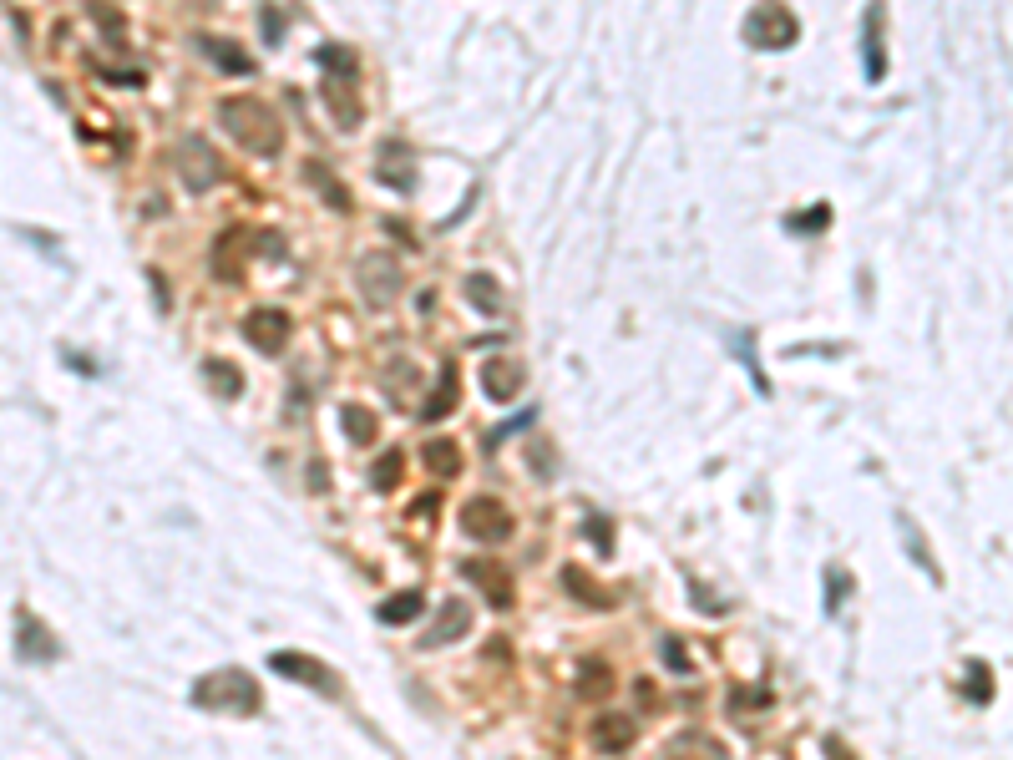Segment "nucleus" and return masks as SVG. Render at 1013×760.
<instances>
[{"label": "nucleus", "instance_id": "nucleus-1", "mask_svg": "<svg viewBox=\"0 0 1013 760\" xmlns=\"http://www.w3.org/2000/svg\"><path fill=\"white\" fill-rule=\"evenodd\" d=\"M218 122L228 127V137L239 142L254 158H279L284 152V127L274 117V107H264L259 97H228L218 102Z\"/></svg>", "mask_w": 1013, "mask_h": 760}, {"label": "nucleus", "instance_id": "nucleus-2", "mask_svg": "<svg viewBox=\"0 0 1013 760\" xmlns=\"http://www.w3.org/2000/svg\"><path fill=\"white\" fill-rule=\"evenodd\" d=\"M193 705L208 715H259V684L249 669L223 664L193 684Z\"/></svg>", "mask_w": 1013, "mask_h": 760}, {"label": "nucleus", "instance_id": "nucleus-3", "mask_svg": "<svg viewBox=\"0 0 1013 760\" xmlns=\"http://www.w3.org/2000/svg\"><path fill=\"white\" fill-rule=\"evenodd\" d=\"M796 36H801V26H796V16L781 6V0H760V6L750 11V21H745V41L755 51H781Z\"/></svg>", "mask_w": 1013, "mask_h": 760}, {"label": "nucleus", "instance_id": "nucleus-4", "mask_svg": "<svg viewBox=\"0 0 1013 760\" xmlns=\"http://www.w3.org/2000/svg\"><path fill=\"white\" fill-rule=\"evenodd\" d=\"M178 173H183L188 193H208V188L223 183V158H218V152H213L198 132H188V137L178 142Z\"/></svg>", "mask_w": 1013, "mask_h": 760}, {"label": "nucleus", "instance_id": "nucleus-5", "mask_svg": "<svg viewBox=\"0 0 1013 760\" xmlns=\"http://www.w3.org/2000/svg\"><path fill=\"white\" fill-rule=\"evenodd\" d=\"M461 532L477 543H507L512 538V512L497 497H466L461 507Z\"/></svg>", "mask_w": 1013, "mask_h": 760}, {"label": "nucleus", "instance_id": "nucleus-6", "mask_svg": "<svg viewBox=\"0 0 1013 760\" xmlns=\"http://www.w3.org/2000/svg\"><path fill=\"white\" fill-rule=\"evenodd\" d=\"M355 284H360L365 304H391L396 289H401V264L391 254H365L355 264Z\"/></svg>", "mask_w": 1013, "mask_h": 760}, {"label": "nucleus", "instance_id": "nucleus-7", "mask_svg": "<svg viewBox=\"0 0 1013 760\" xmlns=\"http://www.w3.org/2000/svg\"><path fill=\"white\" fill-rule=\"evenodd\" d=\"M269 669L274 674H284V679H294V684H309V690H320V695H340V679L315 659V654H294V649H279V654H269Z\"/></svg>", "mask_w": 1013, "mask_h": 760}, {"label": "nucleus", "instance_id": "nucleus-8", "mask_svg": "<svg viewBox=\"0 0 1013 760\" xmlns=\"http://www.w3.org/2000/svg\"><path fill=\"white\" fill-rule=\"evenodd\" d=\"M289 335H294V320L284 315V310H254L249 320H244V340L259 350V355H284V345H289Z\"/></svg>", "mask_w": 1013, "mask_h": 760}, {"label": "nucleus", "instance_id": "nucleus-9", "mask_svg": "<svg viewBox=\"0 0 1013 760\" xmlns=\"http://www.w3.org/2000/svg\"><path fill=\"white\" fill-rule=\"evenodd\" d=\"M466 624H472V608H466V598H446L436 608V624L421 634V649H446L466 634Z\"/></svg>", "mask_w": 1013, "mask_h": 760}, {"label": "nucleus", "instance_id": "nucleus-10", "mask_svg": "<svg viewBox=\"0 0 1013 760\" xmlns=\"http://www.w3.org/2000/svg\"><path fill=\"white\" fill-rule=\"evenodd\" d=\"M634 720L623 715V710H603V715H593V725H588V740L603 750V755H623L634 745Z\"/></svg>", "mask_w": 1013, "mask_h": 760}, {"label": "nucleus", "instance_id": "nucleus-11", "mask_svg": "<svg viewBox=\"0 0 1013 760\" xmlns=\"http://www.w3.org/2000/svg\"><path fill=\"white\" fill-rule=\"evenodd\" d=\"M461 573H466V578H472V583L487 593V603H492V608H507V603H512V573H507L502 563H492V558H472Z\"/></svg>", "mask_w": 1013, "mask_h": 760}, {"label": "nucleus", "instance_id": "nucleus-12", "mask_svg": "<svg viewBox=\"0 0 1013 760\" xmlns=\"http://www.w3.org/2000/svg\"><path fill=\"white\" fill-rule=\"evenodd\" d=\"M16 624H21V629H16V649H21L26 664H51V659L61 654V644H56V639L46 634V624H36L31 614H21Z\"/></svg>", "mask_w": 1013, "mask_h": 760}, {"label": "nucleus", "instance_id": "nucleus-13", "mask_svg": "<svg viewBox=\"0 0 1013 760\" xmlns=\"http://www.w3.org/2000/svg\"><path fill=\"white\" fill-rule=\"evenodd\" d=\"M193 46H198L218 71H233V76H249V71H254V56H244L239 41H223V36H193Z\"/></svg>", "mask_w": 1013, "mask_h": 760}, {"label": "nucleus", "instance_id": "nucleus-14", "mask_svg": "<svg viewBox=\"0 0 1013 760\" xmlns=\"http://www.w3.org/2000/svg\"><path fill=\"white\" fill-rule=\"evenodd\" d=\"M664 760H730V755H725V745H720L715 735H705V730H679V735L669 740Z\"/></svg>", "mask_w": 1013, "mask_h": 760}, {"label": "nucleus", "instance_id": "nucleus-15", "mask_svg": "<svg viewBox=\"0 0 1013 760\" xmlns=\"http://www.w3.org/2000/svg\"><path fill=\"white\" fill-rule=\"evenodd\" d=\"M411 178H416V168H411V147L401 142V137H391L380 147V183H391L396 193H411Z\"/></svg>", "mask_w": 1013, "mask_h": 760}, {"label": "nucleus", "instance_id": "nucleus-16", "mask_svg": "<svg viewBox=\"0 0 1013 760\" xmlns=\"http://www.w3.org/2000/svg\"><path fill=\"white\" fill-rule=\"evenodd\" d=\"M249 239H254L249 228H233V234H223V239H218V249H213V274H218V279H228V284H233V279L244 274V254H239V249H244Z\"/></svg>", "mask_w": 1013, "mask_h": 760}, {"label": "nucleus", "instance_id": "nucleus-17", "mask_svg": "<svg viewBox=\"0 0 1013 760\" xmlns=\"http://www.w3.org/2000/svg\"><path fill=\"white\" fill-rule=\"evenodd\" d=\"M482 391H487L492 401H512V396L522 391V365H512V360H487V365H482Z\"/></svg>", "mask_w": 1013, "mask_h": 760}, {"label": "nucleus", "instance_id": "nucleus-18", "mask_svg": "<svg viewBox=\"0 0 1013 760\" xmlns=\"http://www.w3.org/2000/svg\"><path fill=\"white\" fill-rule=\"evenodd\" d=\"M304 183L315 188V193H320V198H325V203H330L335 213H345V208H350V193H345V188L335 183V173H330V168H325L320 158H309V163H304Z\"/></svg>", "mask_w": 1013, "mask_h": 760}, {"label": "nucleus", "instance_id": "nucleus-19", "mask_svg": "<svg viewBox=\"0 0 1013 760\" xmlns=\"http://www.w3.org/2000/svg\"><path fill=\"white\" fill-rule=\"evenodd\" d=\"M563 583H568V593H573L578 603H593V608H613V603H618L608 588H598V578H588V573L573 568V563L563 568Z\"/></svg>", "mask_w": 1013, "mask_h": 760}, {"label": "nucleus", "instance_id": "nucleus-20", "mask_svg": "<svg viewBox=\"0 0 1013 760\" xmlns=\"http://www.w3.org/2000/svg\"><path fill=\"white\" fill-rule=\"evenodd\" d=\"M578 695H588V700H608V695H613V669H608L603 659H583V669H578Z\"/></svg>", "mask_w": 1013, "mask_h": 760}, {"label": "nucleus", "instance_id": "nucleus-21", "mask_svg": "<svg viewBox=\"0 0 1013 760\" xmlns=\"http://www.w3.org/2000/svg\"><path fill=\"white\" fill-rule=\"evenodd\" d=\"M203 375H208V386H213L218 396H228V401H239V396H244V375H239V365H228V360H203Z\"/></svg>", "mask_w": 1013, "mask_h": 760}, {"label": "nucleus", "instance_id": "nucleus-22", "mask_svg": "<svg viewBox=\"0 0 1013 760\" xmlns=\"http://www.w3.org/2000/svg\"><path fill=\"white\" fill-rule=\"evenodd\" d=\"M375 614H380V624H411V619L421 614V593L406 588V593H396V598H385Z\"/></svg>", "mask_w": 1013, "mask_h": 760}, {"label": "nucleus", "instance_id": "nucleus-23", "mask_svg": "<svg viewBox=\"0 0 1013 760\" xmlns=\"http://www.w3.org/2000/svg\"><path fill=\"white\" fill-rule=\"evenodd\" d=\"M867 76H872V82H882V76H887V61H882V6L867 11Z\"/></svg>", "mask_w": 1013, "mask_h": 760}, {"label": "nucleus", "instance_id": "nucleus-24", "mask_svg": "<svg viewBox=\"0 0 1013 760\" xmlns=\"http://www.w3.org/2000/svg\"><path fill=\"white\" fill-rule=\"evenodd\" d=\"M340 431L355 441V446H370L375 441V416L365 406H340Z\"/></svg>", "mask_w": 1013, "mask_h": 760}, {"label": "nucleus", "instance_id": "nucleus-25", "mask_svg": "<svg viewBox=\"0 0 1013 760\" xmlns=\"http://www.w3.org/2000/svg\"><path fill=\"white\" fill-rule=\"evenodd\" d=\"M466 299H472L482 315H497V310H502V289H497L492 274H472V279H466Z\"/></svg>", "mask_w": 1013, "mask_h": 760}, {"label": "nucleus", "instance_id": "nucleus-26", "mask_svg": "<svg viewBox=\"0 0 1013 760\" xmlns=\"http://www.w3.org/2000/svg\"><path fill=\"white\" fill-rule=\"evenodd\" d=\"M426 467H431L436 477H456V467H461L456 441H426Z\"/></svg>", "mask_w": 1013, "mask_h": 760}, {"label": "nucleus", "instance_id": "nucleus-27", "mask_svg": "<svg viewBox=\"0 0 1013 760\" xmlns=\"http://www.w3.org/2000/svg\"><path fill=\"white\" fill-rule=\"evenodd\" d=\"M456 401V365H441V386H436V401L421 411V421H441Z\"/></svg>", "mask_w": 1013, "mask_h": 760}, {"label": "nucleus", "instance_id": "nucleus-28", "mask_svg": "<svg viewBox=\"0 0 1013 760\" xmlns=\"http://www.w3.org/2000/svg\"><path fill=\"white\" fill-rule=\"evenodd\" d=\"M325 97H330V112H335V122H345V127H355V122H360V102H355V97H350V92H345V87L335 82V76L325 82Z\"/></svg>", "mask_w": 1013, "mask_h": 760}, {"label": "nucleus", "instance_id": "nucleus-29", "mask_svg": "<svg viewBox=\"0 0 1013 760\" xmlns=\"http://www.w3.org/2000/svg\"><path fill=\"white\" fill-rule=\"evenodd\" d=\"M315 61H320V71H330V76H355V56H350L345 46H320Z\"/></svg>", "mask_w": 1013, "mask_h": 760}, {"label": "nucleus", "instance_id": "nucleus-30", "mask_svg": "<svg viewBox=\"0 0 1013 760\" xmlns=\"http://www.w3.org/2000/svg\"><path fill=\"white\" fill-rule=\"evenodd\" d=\"M897 527H902V538H907V553H912V558L922 563V573H927L932 583H938V563H932V558H927V548H922V532H917V527H912L907 517H897Z\"/></svg>", "mask_w": 1013, "mask_h": 760}, {"label": "nucleus", "instance_id": "nucleus-31", "mask_svg": "<svg viewBox=\"0 0 1013 760\" xmlns=\"http://www.w3.org/2000/svg\"><path fill=\"white\" fill-rule=\"evenodd\" d=\"M963 695L973 700V705H988V695H993V684H988V664H968V684H963Z\"/></svg>", "mask_w": 1013, "mask_h": 760}, {"label": "nucleus", "instance_id": "nucleus-32", "mask_svg": "<svg viewBox=\"0 0 1013 760\" xmlns=\"http://www.w3.org/2000/svg\"><path fill=\"white\" fill-rule=\"evenodd\" d=\"M370 482H375V487H385V492H391V487L401 482V451H385V456H380V462H375V472H370Z\"/></svg>", "mask_w": 1013, "mask_h": 760}, {"label": "nucleus", "instance_id": "nucleus-33", "mask_svg": "<svg viewBox=\"0 0 1013 760\" xmlns=\"http://www.w3.org/2000/svg\"><path fill=\"white\" fill-rule=\"evenodd\" d=\"M826 223H831V208H826V203H816L811 213L791 218V228H796V234H821V228H826Z\"/></svg>", "mask_w": 1013, "mask_h": 760}, {"label": "nucleus", "instance_id": "nucleus-34", "mask_svg": "<svg viewBox=\"0 0 1013 760\" xmlns=\"http://www.w3.org/2000/svg\"><path fill=\"white\" fill-rule=\"evenodd\" d=\"M765 705H770L765 690H755V695H750V690H730V710H735V715H745V710H765Z\"/></svg>", "mask_w": 1013, "mask_h": 760}, {"label": "nucleus", "instance_id": "nucleus-35", "mask_svg": "<svg viewBox=\"0 0 1013 760\" xmlns=\"http://www.w3.org/2000/svg\"><path fill=\"white\" fill-rule=\"evenodd\" d=\"M259 26H264V41H269V46H279V41H284V21H279V11H264V21H259Z\"/></svg>", "mask_w": 1013, "mask_h": 760}, {"label": "nucleus", "instance_id": "nucleus-36", "mask_svg": "<svg viewBox=\"0 0 1013 760\" xmlns=\"http://www.w3.org/2000/svg\"><path fill=\"white\" fill-rule=\"evenodd\" d=\"M846 593V573H826V608H836Z\"/></svg>", "mask_w": 1013, "mask_h": 760}, {"label": "nucleus", "instance_id": "nucleus-37", "mask_svg": "<svg viewBox=\"0 0 1013 760\" xmlns=\"http://www.w3.org/2000/svg\"><path fill=\"white\" fill-rule=\"evenodd\" d=\"M664 659H669V669H679V674L689 669V659H684V644H679V639H664Z\"/></svg>", "mask_w": 1013, "mask_h": 760}, {"label": "nucleus", "instance_id": "nucleus-38", "mask_svg": "<svg viewBox=\"0 0 1013 760\" xmlns=\"http://www.w3.org/2000/svg\"><path fill=\"white\" fill-rule=\"evenodd\" d=\"M411 512H416V517H431V512H436V497H416V507H411Z\"/></svg>", "mask_w": 1013, "mask_h": 760}, {"label": "nucleus", "instance_id": "nucleus-39", "mask_svg": "<svg viewBox=\"0 0 1013 760\" xmlns=\"http://www.w3.org/2000/svg\"><path fill=\"white\" fill-rule=\"evenodd\" d=\"M826 760H851V755H846V745H841V740H826Z\"/></svg>", "mask_w": 1013, "mask_h": 760}]
</instances>
